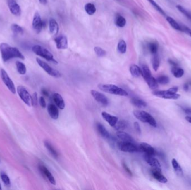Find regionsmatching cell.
<instances>
[{
  "label": "cell",
  "mask_w": 191,
  "mask_h": 190,
  "mask_svg": "<svg viewBox=\"0 0 191 190\" xmlns=\"http://www.w3.org/2000/svg\"><path fill=\"white\" fill-rule=\"evenodd\" d=\"M0 52L2 59L4 62H6L13 58H19L23 60L25 59L24 56L19 51V49L11 47L6 43H0Z\"/></svg>",
  "instance_id": "6da1fadb"
},
{
  "label": "cell",
  "mask_w": 191,
  "mask_h": 190,
  "mask_svg": "<svg viewBox=\"0 0 191 190\" xmlns=\"http://www.w3.org/2000/svg\"><path fill=\"white\" fill-rule=\"evenodd\" d=\"M99 88L103 92L116 95L126 97L128 93L123 89L113 84H99Z\"/></svg>",
  "instance_id": "7a4b0ae2"
},
{
  "label": "cell",
  "mask_w": 191,
  "mask_h": 190,
  "mask_svg": "<svg viewBox=\"0 0 191 190\" xmlns=\"http://www.w3.org/2000/svg\"><path fill=\"white\" fill-rule=\"evenodd\" d=\"M133 114L138 120L143 123H148L153 127H157V123L154 117L152 116L148 112L144 110H135Z\"/></svg>",
  "instance_id": "3957f363"
},
{
  "label": "cell",
  "mask_w": 191,
  "mask_h": 190,
  "mask_svg": "<svg viewBox=\"0 0 191 190\" xmlns=\"http://www.w3.org/2000/svg\"><path fill=\"white\" fill-rule=\"evenodd\" d=\"M32 50L36 55L43 57L47 60L58 64V61L54 58V56L52 55V54L49 50L44 48L42 46L39 45H34L32 48Z\"/></svg>",
  "instance_id": "277c9868"
},
{
  "label": "cell",
  "mask_w": 191,
  "mask_h": 190,
  "mask_svg": "<svg viewBox=\"0 0 191 190\" xmlns=\"http://www.w3.org/2000/svg\"><path fill=\"white\" fill-rule=\"evenodd\" d=\"M17 92L20 99L29 107L32 105V97L24 86H20L17 88Z\"/></svg>",
  "instance_id": "5b68a950"
},
{
  "label": "cell",
  "mask_w": 191,
  "mask_h": 190,
  "mask_svg": "<svg viewBox=\"0 0 191 190\" xmlns=\"http://www.w3.org/2000/svg\"><path fill=\"white\" fill-rule=\"evenodd\" d=\"M37 61L39 65L50 76H52L55 78H59L61 76V74L60 73L59 71L50 67L49 65L45 62L39 58H37Z\"/></svg>",
  "instance_id": "8992f818"
},
{
  "label": "cell",
  "mask_w": 191,
  "mask_h": 190,
  "mask_svg": "<svg viewBox=\"0 0 191 190\" xmlns=\"http://www.w3.org/2000/svg\"><path fill=\"white\" fill-rule=\"evenodd\" d=\"M118 148L121 151L128 153H134L139 152V147H137L133 143L129 142H123L119 143Z\"/></svg>",
  "instance_id": "52a82bcc"
},
{
  "label": "cell",
  "mask_w": 191,
  "mask_h": 190,
  "mask_svg": "<svg viewBox=\"0 0 191 190\" xmlns=\"http://www.w3.org/2000/svg\"><path fill=\"white\" fill-rule=\"evenodd\" d=\"M1 77L4 84L6 85L9 90L13 94H15L16 90L15 86L14 85L12 80L10 78L4 69L1 70Z\"/></svg>",
  "instance_id": "ba28073f"
},
{
  "label": "cell",
  "mask_w": 191,
  "mask_h": 190,
  "mask_svg": "<svg viewBox=\"0 0 191 190\" xmlns=\"http://www.w3.org/2000/svg\"><path fill=\"white\" fill-rule=\"evenodd\" d=\"M144 159L147 162V163L150 165L153 169H155L160 171H161L160 163L158 159L154 157V156L145 154Z\"/></svg>",
  "instance_id": "9c48e42d"
},
{
  "label": "cell",
  "mask_w": 191,
  "mask_h": 190,
  "mask_svg": "<svg viewBox=\"0 0 191 190\" xmlns=\"http://www.w3.org/2000/svg\"><path fill=\"white\" fill-rule=\"evenodd\" d=\"M153 94L159 98H163L166 99H178L180 98V95L178 94H169L166 93V90H156L152 93Z\"/></svg>",
  "instance_id": "30bf717a"
},
{
  "label": "cell",
  "mask_w": 191,
  "mask_h": 190,
  "mask_svg": "<svg viewBox=\"0 0 191 190\" xmlns=\"http://www.w3.org/2000/svg\"><path fill=\"white\" fill-rule=\"evenodd\" d=\"M91 93L93 98L99 103L104 106H106L109 104V100L104 94L95 90H92Z\"/></svg>",
  "instance_id": "8fae6325"
},
{
  "label": "cell",
  "mask_w": 191,
  "mask_h": 190,
  "mask_svg": "<svg viewBox=\"0 0 191 190\" xmlns=\"http://www.w3.org/2000/svg\"><path fill=\"white\" fill-rule=\"evenodd\" d=\"M32 27L34 30L37 33L40 32L43 27V22L42 20L40 14L37 12H36L34 16L32 21Z\"/></svg>",
  "instance_id": "7c38bea8"
},
{
  "label": "cell",
  "mask_w": 191,
  "mask_h": 190,
  "mask_svg": "<svg viewBox=\"0 0 191 190\" xmlns=\"http://www.w3.org/2000/svg\"><path fill=\"white\" fill-rule=\"evenodd\" d=\"M56 48L59 50H63L68 48V40L67 37L61 35L55 39Z\"/></svg>",
  "instance_id": "4fadbf2b"
},
{
  "label": "cell",
  "mask_w": 191,
  "mask_h": 190,
  "mask_svg": "<svg viewBox=\"0 0 191 190\" xmlns=\"http://www.w3.org/2000/svg\"><path fill=\"white\" fill-rule=\"evenodd\" d=\"M8 5L10 12L13 15L20 16L21 14V8L19 4L16 2L15 0H8Z\"/></svg>",
  "instance_id": "5bb4252c"
},
{
  "label": "cell",
  "mask_w": 191,
  "mask_h": 190,
  "mask_svg": "<svg viewBox=\"0 0 191 190\" xmlns=\"http://www.w3.org/2000/svg\"><path fill=\"white\" fill-rule=\"evenodd\" d=\"M139 149L141 152H144L145 154H147L152 156H154L156 154V151L153 147L148 143L142 142L140 143L139 146Z\"/></svg>",
  "instance_id": "9a60e30c"
},
{
  "label": "cell",
  "mask_w": 191,
  "mask_h": 190,
  "mask_svg": "<svg viewBox=\"0 0 191 190\" xmlns=\"http://www.w3.org/2000/svg\"><path fill=\"white\" fill-rule=\"evenodd\" d=\"M39 167L40 171L47 178V179L49 180L50 182L53 185H56V181L55 178L53 177V176L52 175L51 172L46 168V167L41 165H39Z\"/></svg>",
  "instance_id": "2e32d148"
},
{
  "label": "cell",
  "mask_w": 191,
  "mask_h": 190,
  "mask_svg": "<svg viewBox=\"0 0 191 190\" xmlns=\"http://www.w3.org/2000/svg\"><path fill=\"white\" fill-rule=\"evenodd\" d=\"M102 116L104 119V120H105L112 127H114V126L116 125V124L118 122V118L117 116H112L105 111H103L102 113Z\"/></svg>",
  "instance_id": "e0dca14e"
},
{
  "label": "cell",
  "mask_w": 191,
  "mask_h": 190,
  "mask_svg": "<svg viewBox=\"0 0 191 190\" xmlns=\"http://www.w3.org/2000/svg\"><path fill=\"white\" fill-rule=\"evenodd\" d=\"M151 173H152L153 177L160 183L166 184L167 182V181H168L167 178L161 174L160 171L153 168L151 171Z\"/></svg>",
  "instance_id": "ac0fdd59"
},
{
  "label": "cell",
  "mask_w": 191,
  "mask_h": 190,
  "mask_svg": "<svg viewBox=\"0 0 191 190\" xmlns=\"http://www.w3.org/2000/svg\"><path fill=\"white\" fill-rule=\"evenodd\" d=\"M48 112L50 116L56 120L59 117V110L55 105L49 104L48 105Z\"/></svg>",
  "instance_id": "d6986e66"
},
{
  "label": "cell",
  "mask_w": 191,
  "mask_h": 190,
  "mask_svg": "<svg viewBox=\"0 0 191 190\" xmlns=\"http://www.w3.org/2000/svg\"><path fill=\"white\" fill-rule=\"evenodd\" d=\"M53 100L56 103V105L60 109H64L65 108V102L62 98L61 95L58 93H55L53 95Z\"/></svg>",
  "instance_id": "ffe728a7"
},
{
  "label": "cell",
  "mask_w": 191,
  "mask_h": 190,
  "mask_svg": "<svg viewBox=\"0 0 191 190\" xmlns=\"http://www.w3.org/2000/svg\"><path fill=\"white\" fill-rule=\"evenodd\" d=\"M144 79L147 82L150 89H151L152 90H154L158 88V83L157 82L156 79H155L152 75L149 76L148 77H146Z\"/></svg>",
  "instance_id": "44dd1931"
},
{
  "label": "cell",
  "mask_w": 191,
  "mask_h": 190,
  "mask_svg": "<svg viewBox=\"0 0 191 190\" xmlns=\"http://www.w3.org/2000/svg\"><path fill=\"white\" fill-rule=\"evenodd\" d=\"M116 135L118 138L123 142H129L132 143L134 142V139L133 138V137L126 132L120 130L117 132Z\"/></svg>",
  "instance_id": "7402d4cb"
},
{
  "label": "cell",
  "mask_w": 191,
  "mask_h": 190,
  "mask_svg": "<svg viewBox=\"0 0 191 190\" xmlns=\"http://www.w3.org/2000/svg\"><path fill=\"white\" fill-rule=\"evenodd\" d=\"M131 103L138 108L142 109L147 107V103L139 98H133L131 99Z\"/></svg>",
  "instance_id": "603a6c76"
},
{
  "label": "cell",
  "mask_w": 191,
  "mask_h": 190,
  "mask_svg": "<svg viewBox=\"0 0 191 190\" xmlns=\"http://www.w3.org/2000/svg\"><path fill=\"white\" fill-rule=\"evenodd\" d=\"M49 30L50 33L53 35H56L59 32V26L57 22L53 18L50 19L49 21Z\"/></svg>",
  "instance_id": "cb8c5ba5"
},
{
  "label": "cell",
  "mask_w": 191,
  "mask_h": 190,
  "mask_svg": "<svg viewBox=\"0 0 191 190\" xmlns=\"http://www.w3.org/2000/svg\"><path fill=\"white\" fill-rule=\"evenodd\" d=\"M172 165L173 169L174 170L175 173H176V175L179 177L183 176V171L180 165H179L178 162L175 158H173L172 160Z\"/></svg>",
  "instance_id": "d4e9b609"
},
{
  "label": "cell",
  "mask_w": 191,
  "mask_h": 190,
  "mask_svg": "<svg viewBox=\"0 0 191 190\" xmlns=\"http://www.w3.org/2000/svg\"><path fill=\"white\" fill-rule=\"evenodd\" d=\"M130 72L131 75L134 78H138L142 75V70L135 64H133L130 67Z\"/></svg>",
  "instance_id": "484cf974"
},
{
  "label": "cell",
  "mask_w": 191,
  "mask_h": 190,
  "mask_svg": "<svg viewBox=\"0 0 191 190\" xmlns=\"http://www.w3.org/2000/svg\"><path fill=\"white\" fill-rule=\"evenodd\" d=\"M97 130L99 133L102 135L105 138H110V134L108 132V130L106 129L105 127L101 123H98L96 125Z\"/></svg>",
  "instance_id": "4316f807"
},
{
  "label": "cell",
  "mask_w": 191,
  "mask_h": 190,
  "mask_svg": "<svg viewBox=\"0 0 191 190\" xmlns=\"http://www.w3.org/2000/svg\"><path fill=\"white\" fill-rule=\"evenodd\" d=\"M172 73L173 75L177 78H181L185 74V71L183 69L177 67V66H174L173 67L171 70Z\"/></svg>",
  "instance_id": "83f0119b"
},
{
  "label": "cell",
  "mask_w": 191,
  "mask_h": 190,
  "mask_svg": "<svg viewBox=\"0 0 191 190\" xmlns=\"http://www.w3.org/2000/svg\"><path fill=\"white\" fill-rule=\"evenodd\" d=\"M166 19L168 22L171 25V26L172 27L173 29H174L177 30L182 31L181 26L178 24V23L174 18H171L170 16H168V17H166Z\"/></svg>",
  "instance_id": "f1b7e54d"
},
{
  "label": "cell",
  "mask_w": 191,
  "mask_h": 190,
  "mask_svg": "<svg viewBox=\"0 0 191 190\" xmlns=\"http://www.w3.org/2000/svg\"><path fill=\"white\" fill-rule=\"evenodd\" d=\"M148 49L152 55L157 54L159 49V44L156 41L151 42L148 45Z\"/></svg>",
  "instance_id": "f546056e"
},
{
  "label": "cell",
  "mask_w": 191,
  "mask_h": 190,
  "mask_svg": "<svg viewBox=\"0 0 191 190\" xmlns=\"http://www.w3.org/2000/svg\"><path fill=\"white\" fill-rule=\"evenodd\" d=\"M152 62V66L153 69L155 72H156L158 70L160 65V60H159V56L158 55V53L153 55Z\"/></svg>",
  "instance_id": "4dcf8cb0"
},
{
  "label": "cell",
  "mask_w": 191,
  "mask_h": 190,
  "mask_svg": "<svg viewBox=\"0 0 191 190\" xmlns=\"http://www.w3.org/2000/svg\"><path fill=\"white\" fill-rule=\"evenodd\" d=\"M85 9L86 12L89 15H93L96 11V8L94 5L91 3L87 4L85 6Z\"/></svg>",
  "instance_id": "1f68e13d"
},
{
  "label": "cell",
  "mask_w": 191,
  "mask_h": 190,
  "mask_svg": "<svg viewBox=\"0 0 191 190\" xmlns=\"http://www.w3.org/2000/svg\"><path fill=\"white\" fill-rule=\"evenodd\" d=\"M16 65L18 73L21 75H25L26 73V67L25 64L20 61H16Z\"/></svg>",
  "instance_id": "d6a6232c"
},
{
  "label": "cell",
  "mask_w": 191,
  "mask_h": 190,
  "mask_svg": "<svg viewBox=\"0 0 191 190\" xmlns=\"http://www.w3.org/2000/svg\"><path fill=\"white\" fill-rule=\"evenodd\" d=\"M44 145L45 147L48 149V150L49 151L50 153L51 154V155L53 156H54L55 158H57L58 157V153L56 152V149L54 148V147L52 146V145L48 141H45L44 142Z\"/></svg>",
  "instance_id": "836d02e7"
},
{
  "label": "cell",
  "mask_w": 191,
  "mask_h": 190,
  "mask_svg": "<svg viewBox=\"0 0 191 190\" xmlns=\"http://www.w3.org/2000/svg\"><path fill=\"white\" fill-rule=\"evenodd\" d=\"M115 24L117 26V27H123L126 25V21L125 18H124L123 16H118L115 19Z\"/></svg>",
  "instance_id": "e575fe53"
},
{
  "label": "cell",
  "mask_w": 191,
  "mask_h": 190,
  "mask_svg": "<svg viewBox=\"0 0 191 190\" xmlns=\"http://www.w3.org/2000/svg\"><path fill=\"white\" fill-rule=\"evenodd\" d=\"M117 49L121 54H125L126 52L127 46L126 42L124 40H120L117 45Z\"/></svg>",
  "instance_id": "d590c367"
},
{
  "label": "cell",
  "mask_w": 191,
  "mask_h": 190,
  "mask_svg": "<svg viewBox=\"0 0 191 190\" xmlns=\"http://www.w3.org/2000/svg\"><path fill=\"white\" fill-rule=\"evenodd\" d=\"M148 2L152 5V6H153L154 7V8L156 10V11H158V12H159L160 13V14H161L162 15H163V16H166V12H164V10L160 7V6H159V5L157 4V3H156L155 2V1L154 0H148Z\"/></svg>",
  "instance_id": "8d00e7d4"
},
{
  "label": "cell",
  "mask_w": 191,
  "mask_h": 190,
  "mask_svg": "<svg viewBox=\"0 0 191 190\" xmlns=\"http://www.w3.org/2000/svg\"><path fill=\"white\" fill-rule=\"evenodd\" d=\"M11 29L15 34H23L24 33V29L19 25L13 24L11 25Z\"/></svg>",
  "instance_id": "74e56055"
},
{
  "label": "cell",
  "mask_w": 191,
  "mask_h": 190,
  "mask_svg": "<svg viewBox=\"0 0 191 190\" xmlns=\"http://www.w3.org/2000/svg\"><path fill=\"white\" fill-rule=\"evenodd\" d=\"M156 80L158 84H160L161 85H166L169 82V78L166 75H161L159 76L156 79Z\"/></svg>",
  "instance_id": "f35d334b"
},
{
  "label": "cell",
  "mask_w": 191,
  "mask_h": 190,
  "mask_svg": "<svg viewBox=\"0 0 191 190\" xmlns=\"http://www.w3.org/2000/svg\"><path fill=\"white\" fill-rule=\"evenodd\" d=\"M178 10L179 11L181 12L182 14H183L185 16H186L187 18H189L191 20V13L190 12H188L186 9H185L183 7H182L180 5H177L176 6Z\"/></svg>",
  "instance_id": "ab89813d"
},
{
  "label": "cell",
  "mask_w": 191,
  "mask_h": 190,
  "mask_svg": "<svg viewBox=\"0 0 191 190\" xmlns=\"http://www.w3.org/2000/svg\"><path fill=\"white\" fill-rule=\"evenodd\" d=\"M94 51L96 55L99 57H104L106 55V51L100 47H95L94 48Z\"/></svg>",
  "instance_id": "60d3db41"
},
{
  "label": "cell",
  "mask_w": 191,
  "mask_h": 190,
  "mask_svg": "<svg viewBox=\"0 0 191 190\" xmlns=\"http://www.w3.org/2000/svg\"><path fill=\"white\" fill-rule=\"evenodd\" d=\"M1 178L2 181V182L4 183V184L7 186H11V181L10 179L8 177V176L5 174V173H2L1 175Z\"/></svg>",
  "instance_id": "b9f144b4"
},
{
  "label": "cell",
  "mask_w": 191,
  "mask_h": 190,
  "mask_svg": "<svg viewBox=\"0 0 191 190\" xmlns=\"http://www.w3.org/2000/svg\"><path fill=\"white\" fill-rule=\"evenodd\" d=\"M126 127V123L124 121H120V122H117V123L116 124V125L114 126V127L116 129L118 130L119 131L123 130V129L125 128Z\"/></svg>",
  "instance_id": "7bdbcfd3"
},
{
  "label": "cell",
  "mask_w": 191,
  "mask_h": 190,
  "mask_svg": "<svg viewBox=\"0 0 191 190\" xmlns=\"http://www.w3.org/2000/svg\"><path fill=\"white\" fill-rule=\"evenodd\" d=\"M166 93L168 94H175L177 93V92H178V88L177 86H174V87H172L168 90H166Z\"/></svg>",
  "instance_id": "ee69618b"
},
{
  "label": "cell",
  "mask_w": 191,
  "mask_h": 190,
  "mask_svg": "<svg viewBox=\"0 0 191 190\" xmlns=\"http://www.w3.org/2000/svg\"><path fill=\"white\" fill-rule=\"evenodd\" d=\"M32 105L36 106L37 105V93L35 92L33 94L32 97Z\"/></svg>",
  "instance_id": "f6af8a7d"
},
{
  "label": "cell",
  "mask_w": 191,
  "mask_h": 190,
  "mask_svg": "<svg viewBox=\"0 0 191 190\" xmlns=\"http://www.w3.org/2000/svg\"><path fill=\"white\" fill-rule=\"evenodd\" d=\"M39 104L43 108H46L47 104H46V102H45V99H44L43 97H41L39 98Z\"/></svg>",
  "instance_id": "bcb514c9"
},
{
  "label": "cell",
  "mask_w": 191,
  "mask_h": 190,
  "mask_svg": "<svg viewBox=\"0 0 191 190\" xmlns=\"http://www.w3.org/2000/svg\"><path fill=\"white\" fill-rule=\"evenodd\" d=\"M181 28H182V31L185 32L191 37V30L190 29H189L188 27L182 26H181Z\"/></svg>",
  "instance_id": "7dc6e473"
},
{
  "label": "cell",
  "mask_w": 191,
  "mask_h": 190,
  "mask_svg": "<svg viewBox=\"0 0 191 190\" xmlns=\"http://www.w3.org/2000/svg\"><path fill=\"white\" fill-rule=\"evenodd\" d=\"M134 127L135 129L136 132L139 134L141 133V128H140V126L139 125V124L137 122H134Z\"/></svg>",
  "instance_id": "c3c4849f"
},
{
  "label": "cell",
  "mask_w": 191,
  "mask_h": 190,
  "mask_svg": "<svg viewBox=\"0 0 191 190\" xmlns=\"http://www.w3.org/2000/svg\"><path fill=\"white\" fill-rule=\"evenodd\" d=\"M123 168L125 169V170L126 171V172L128 173H129V175H130V176L132 175V173H131V171L130 170V169L128 168V167L126 165L125 163H123Z\"/></svg>",
  "instance_id": "681fc988"
},
{
  "label": "cell",
  "mask_w": 191,
  "mask_h": 190,
  "mask_svg": "<svg viewBox=\"0 0 191 190\" xmlns=\"http://www.w3.org/2000/svg\"><path fill=\"white\" fill-rule=\"evenodd\" d=\"M42 93H43V94L44 95H45V96H47V97H48V95H49V94H48V92L45 89H42Z\"/></svg>",
  "instance_id": "f907efd6"
},
{
  "label": "cell",
  "mask_w": 191,
  "mask_h": 190,
  "mask_svg": "<svg viewBox=\"0 0 191 190\" xmlns=\"http://www.w3.org/2000/svg\"><path fill=\"white\" fill-rule=\"evenodd\" d=\"M185 120H186V121H187V122H188L191 123V116H185Z\"/></svg>",
  "instance_id": "816d5d0a"
},
{
  "label": "cell",
  "mask_w": 191,
  "mask_h": 190,
  "mask_svg": "<svg viewBox=\"0 0 191 190\" xmlns=\"http://www.w3.org/2000/svg\"><path fill=\"white\" fill-rule=\"evenodd\" d=\"M39 1L43 5H45L47 3V0H39Z\"/></svg>",
  "instance_id": "f5cc1de1"
},
{
  "label": "cell",
  "mask_w": 191,
  "mask_h": 190,
  "mask_svg": "<svg viewBox=\"0 0 191 190\" xmlns=\"http://www.w3.org/2000/svg\"><path fill=\"white\" fill-rule=\"evenodd\" d=\"M184 89H185V91H187V90H188V84H185Z\"/></svg>",
  "instance_id": "db71d44e"
},
{
  "label": "cell",
  "mask_w": 191,
  "mask_h": 190,
  "mask_svg": "<svg viewBox=\"0 0 191 190\" xmlns=\"http://www.w3.org/2000/svg\"><path fill=\"white\" fill-rule=\"evenodd\" d=\"M185 112L187 113H190V114H191V109H187L186 110H185Z\"/></svg>",
  "instance_id": "11a10c76"
},
{
  "label": "cell",
  "mask_w": 191,
  "mask_h": 190,
  "mask_svg": "<svg viewBox=\"0 0 191 190\" xmlns=\"http://www.w3.org/2000/svg\"><path fill=\"white\" fill-rule=\"evenodd\" d=\"M2 190V187H1V184H0V190Z\"/></svg>",
  "instance_id": "9f6ffc18"
}]
</instances>
